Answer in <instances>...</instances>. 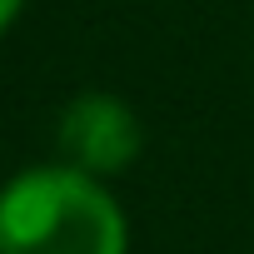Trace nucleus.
<instances>
[{"label":"nucleus","mask_w":254,"mask_h":254,"mask_svg":"<svg viewBox=\"0 0 254 254\" xmlns=\"http://www.w3.org/2000/svg\"><path fill=\"white\" fill-rule=\"evenodd\" d=\"M0 254H130V214L85 170L25 165L0 185Z\"/></svg>","instance_id":"obj_1"},{"label":"nucleus","mask_w":254,"mask_h":254,"mask_svg":"<svg viewBox=\"0 0 254 254\" xmlns=\"http://www.w3.org/2000/svg\"><path fill=\"white\" fill-rule=\"evenodd\" d=\"M55 160L70 170H85L95 180H120L145 150V125L130 100L110 90H80L65 100L55 120Z\"/></svg>","instance_id":"obj_2"},{"label":"nucleus","mask_w":254,"mask_h":254,"mask_svg":"<svg viewBox=\"0 0 254 254\" xmlns=\"http://www.w3.org/2000/svg\"><path fill=\"white\" fill-rule=\"evenodd\" d=\"M25 15V0H0V40L15 30V20Z\"/></svg>","instance_id":"obj_3"}]
</instances>
